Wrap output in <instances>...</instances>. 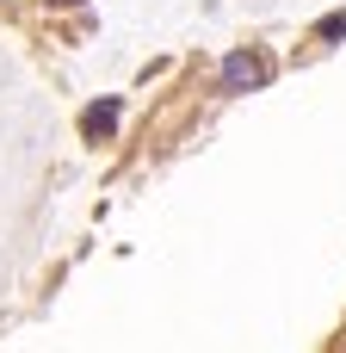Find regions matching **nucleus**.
I'll return each mask as SVG.
<instances>
[{
  "instance_id": "obj_1",
  "label": "nucleus",
  "mask_w": 346,
  "mask_h": 353,
  "mask_svg": "<svg viewBox=\"0 0 346 353\" xmlns=\"http://www.w3.org/2000/svg\"><path fill=\"white\" fill-rule=\"evenodd\" d=\"M223 93H254V87H266L272 81V56L266 50H235V56H223Z\"/></svg>"
},
{
  "instance_id": "obj_4",
  "label": "nucleus",
  "mask_w": 346,
  "mask_h": 353,
  "mask_svg": "<svg viewBox=\"0 0 346 353\" xmlns=\"http://www.w3.org/2000/svg\"><path fill=\"white\" fill-rule=\"evenodd\" d=\"M56 6H74V0H56Z\"/></svg>"
},
{
  "instance_id": "obj_2",
  "label": "nucleus",
  "mask_w": 346,
  "mask_h": 353,
  "mask_svg": "<svg viewBox=\"0 0 346 353\" xmlns=\"http://www.w3.org/2000/svg\"><path fill=\"white\" fill-rule=\"evenodd\" d=\"M80 124H87V137H105V130L118 124V99H105V105H93V112H87Z\"/></svg>"
},
{
  "instance_id": "obj_3",
  "label": "nucleus",
  "mask_w": 346,
  "mask_h": 353,
  "mask_svg": "<svg viewBox=\"0 0 346 353\" xmlns=\"http://www.w3.org/2000/svg\"><path fill=\"white\" fill-rule=\"evenodd\" d=\"M316 37H346V12H328V19L316 25Z\"/></svg>"
}]
</instances>
